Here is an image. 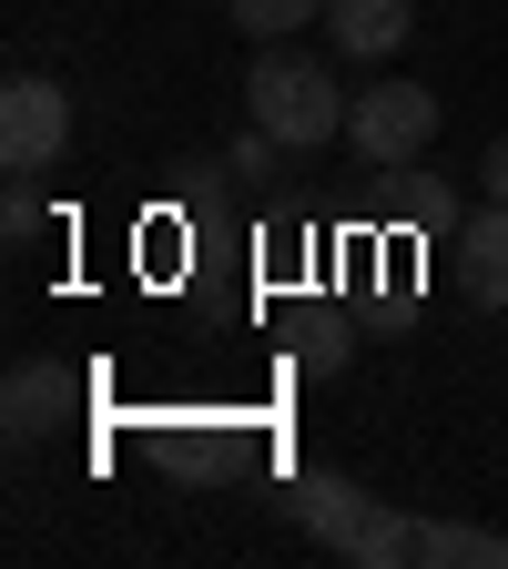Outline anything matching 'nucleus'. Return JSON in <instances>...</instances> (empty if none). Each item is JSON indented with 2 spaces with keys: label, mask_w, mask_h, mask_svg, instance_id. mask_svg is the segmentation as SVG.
<instances>
[{
  "label": "nucleus",
  "mask_w": 508,
  "mask_h": 569,
  "mask_svg": "<svg viewBox=\"0 0 508 569\" xmlns=\"http://www.w3.org/2000/svg\"><path fill=\"white\" fill-rule=\"evenodd\" d=\"M225 11H235V31H255V41H285V31L326 21V0H225Z\"/></svg>",
  "instance_id": "9d476101"
},
{
  "label": "nucleus",
  "mask_w": 508,
  "mask_h": 569,
  "mask_svg": "<svg viewBox=\"0 0 508 569\" xmlns=\"http://www.w3.org/2000/svg\"><path fill=\"white\" fill-rule=\"evenodd\" d=\"M71 142V92L51 82V71H11L0 82V163L11 173H51Z\"/></svg>",
  "instance_id": "7ed1b4c3"
},
{
  "label": "nucleus",
  "mask_w": 508,
  "mask_h": 569,
  "mask_svg": "<svg viewBox=\"0 0 508 569\" xmlns=\"http://www.w3.org/2000/svg\"><path fill=\"white\" fill-rule=\"evenodd\" d=\"M478 183H488V203H508V132L488 142V153H478Z\"/></svg>",
  "instance_id": "2eb2a0df"
},
{
  "label": "nucleus",
  "mask_w": 508,
  "mask_h": 569,
  "mask_svg": "<svg viewBox=\"0 0 508 569\" xmlns=\"http://www.w3.org/2000/svg\"><path fill=\"white\" fill-rule=\"evenodd\" d=\"M31 224H41V193H31V173H11V203H0V234H11V244H21Z\"/></svg>",
  "instance_id": "ddd939ff"
},
{
  "label": "nucleus",
  "mask_w": 508,
  "mask_h": 569,
  "mask_svg": "<svg viewBox=\"0 0 508 569\" xmlns=\"http://www.w3.org/2000/svg\"><path fill=\"white\" fill-rule=\"evenodd\" d=\"M407 31H417V0H326V41L346 61H387L407 51Z\"/></svg>",
  "instance_id": "39448f33"
},
{
  "label": "nucleus",
  "mask_w": 508,
  "mask_h": 569,
  "mask_svg": "<svg viewBox=\"0 0 508 569\" xmlns=\"http://www.w3.org/2000/svg\"><path fill=\"white\" fill-rule=\"evenodd\" d=\"M458 284H468V306H508V203L468 213V234H458Z\"/></svg>",
  "instance_id": "0eeeda50"
},
{
  "label": "nucleus",
  "mask_w": 508,
  "mask_h": 569,
  "mask_svg": "<svg viewBox=\"0 0 508 569\" xmlns=\"http://www.w3.org/2000/svg\"><path fill=\"white\" fill-rule=\"evenodd\" d=\"M346 356H356V336H346V316H316V326L296 336V377H336V367H346Z\"/></svg>",
  "instance_id": "9b49d317"
},
{
  "label": "nucleus",
  "mask_w": 508,
  "mask_h": 569,
  "mask_svg": "<svg viewBox=\"0 0 508 569\" xmlns=\"http://www.w3.org/2000/svg\"><path fill=\"white\" fill-rule=\"evenodd\" d=\"M346 102H356V92H336V71L306 61V51H265V61L245 71V122H265L285 153L336 142V132H346Z\"/></svg>",
  "instance_id": "f257e3e1"
},
{
  "label": "nucleus",
  "mask_w": 508,
  "mask_h": 569,
  "mask_svg": "<svg viewBox=\"0 0 508 569\" xmlns=\"http://www.w3.org/2000/svg\"><path fill=\"white\" fill-rule=\"evenodd\" d=\"M417 529H427V519H407V509H367L336 559H356V569H407V559H417Z\"/></svg>",
  "instance_id": "1a4fd4ad"
},
{
  "label": "nucleus",
  "mask_w": 508,
  "mask_h": 569,
  "mask_svg": "<svg viewBox=\"0 0 508 569\" xmlns=\"http://www.w3.org/2000/svg\"><path fill=\"white\" fill-rule=\"evenodd\" d=\"M448 213H458L448 183H407V224H448Z\"/></svg>",
  "instance_id": "4468645a"
},
{
  "label": "nucleus",
  "mask_w": 508,
  "mask_h": 569,
  "mask_svg": "<svg viewBox=\"0 0 508 569\" xmlns=\"http://www.w3.org/2000/svg\"><path fill=\"white\" fill-rule=\"evenodd\" d=\"M417 559L427 569H508V539L478 529V519H427L417 529Z\"/></svg>",
  "instance_id": "6e6552de"
},
{
  "label": "nucleus",
  "mask_w": 508,
  "mask_h": 569,
  "mask_svg": "<svg viewBox=\"0 0 508 569\" xmlns=\"http://www.w3.org/2000/svg\"><path fill=\"white\" fill-rule=\"evenodd\" d=\"M346 142H356L377 173L417 163L427 142H438V92H427V82H397V71H387L377 92H356V102H346Z\"/></svg>",
  "instance_id": "f03ea898"
},
{
  "label": "nucleus",
  "mask_w": 508,
  "mask_h": 569,
  "mask_svg": "<svg viewBox=\"0 0 508 569\" xmlns=\"http://www.w3.org/2000/svg\"><path fill=\"white\" fill-rule=\"evenodd\" d=\"M367 509H377V498L356 488V478H336V468H306L296 488H285V519H296V529H316L326 549H346V539H356V519H367Z\"/></svg>",
  "instance_id": "20e7f679"
},
{
  "label": "nucleus",
  "mask_w": 508,
  "mask_h": 569,
  "mask_svg": "<svg viewBox=\"0 0 508 569\" xmlns=\"http://www.w3.org/2000/svg\"><path fill=\"white\" fill-rule=\"evenodd\" d=\"M275 163H285V142H275L265 122H245V132H235V153H225V173H245V183H265Z\"/></svg>",
  "instance_id": "f8f14e48"
},
{
  "label": "nucleus",
  "mask_w": 508,
  "mask_h": 569,
  "mask_svg": "<svg viewBox=\"0 0 508 569\" xmlns=\"http://www.w3.org/2000/svg\"><path fill=\"white\" fill-rule=\"evenodd\" d=\"M61 417H71V377L51 367V356H21V367H11V397H0V427H11V448L51 438Z\"/></svg>",
  "instance_id": "423d86ee"
}]
</instances>
